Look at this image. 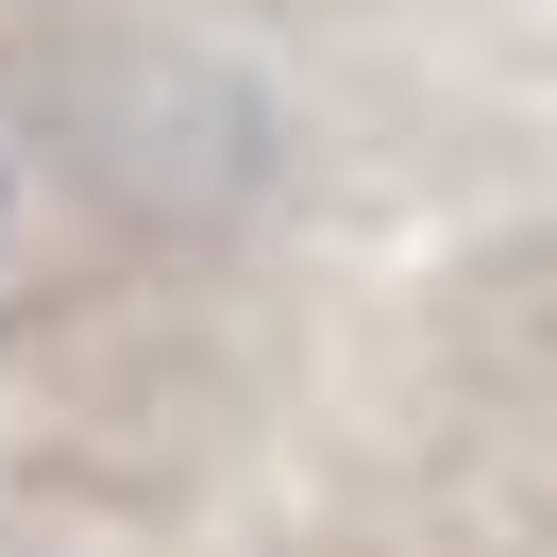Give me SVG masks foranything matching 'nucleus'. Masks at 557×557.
Returning a JSON list of instances; mask_svg holds the SVG:
<instances>
[{
    "mask_svg": "<svg viewBox=\"0 0 557 557\" xmlns=\"http://www.w3.org/2000/svg\"><path fill=\"white\" fill-rule=\"evenodd\" d=\"M17 203H35V186H17V136H0V237H17Z\"/></svg>",
    "mask_w": 557,
    "mask_h": 557,
    "instance_id": "f257e3e1",
    "label": "nucleus"
}]
</instances>
